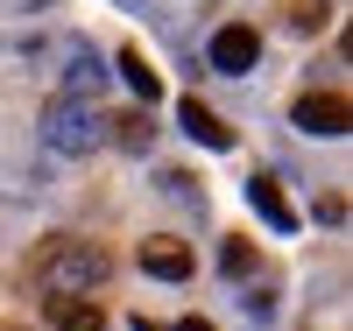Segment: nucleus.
I'll use <instances>...</instances> for the list:
<instances>
[{
    "label": "nucleus",
    "mask_w": 353,
    "mask_h": 331,
    "mask_svg": "<svg viewBox=\"0 0 353 331\" xmlns=\"http://www.w3.org/2000/svg\"><path fill=\"white\" fill-rule=\"evenodd\" d=\"M241 303H248V317H276V296H269V289H248Z\"/></svg>",
    "instance_id": "13"
},
{
    "label": "nucleus",
    "mask_w": 353,
    "mask_h": 331,
    "mask_svg": "<svg viewBox=\"0 0 353 331\" xmlns=\"http://www.w3.org/2000/svg\"><path fill=\"white\" fill-rule=\"evenodd\" d=\"M176 127H184L191 141H205V148H233V127H226L212 106H198V99H184V106H176Z\"/></svg>",
    "instance_id": "6"
},
{
    "label": "nucleus",
    "mask_w": 353,
    "mask_h": 331,
    "mask_svg": "<svg viewBox=\"0 0 353 331\" xmlns=\"http://www.w3.org/2000/svg\"><path fill=\"white\" fill-rule=\"evenodd\" d=\"M43 282L50 289H99L106 282V247H92V239H57L43 254Z\"/></svg>",
    "instance_id": "2"
},
{
    "label": "nucleus",
    "mask_w": 353,
    "mask_h": 331,
    "mask_svg": "<svg viewBox=\"0 0 353 331\" xmlns=\"http://www.w3.org/2000/svg\"><path fill=\"white\" fill-rule=\"evenodd\" d=\"M106 127H121L113 141H121V148H134V156H141V148L156 141V127H149V113H121V120H106Z\"/></svg>",
    "instance_id": "11"
},
{
    "label": "nucleus",
    "mask_w": 353,
    "mask_h": 331,
    "mask_svg": "<svg viewBox=\"0 0 353 331\" xmlns=\"http://www.w3.org/2000/svg\"><path fill=\"white\" fill-rule=\"evenodd\" d=\"M248 204H254L276 233H297V212H290V197L276 191V176H254V184H248Z\"/></svg>",
    "instance_id": "8"
},
{
    "label": "nucleus",
    "mask_w": 353,
    "mask_h": 331,
    "mask_svg": "<svg viewBox=\"0 0 353 331\" xmlns=\"http://www.w3.org/2000/svg\"><path fill=\"white\" fill-rule=\"evenodd\" d=\"M254 64H261V28L226 21L219 36H212V71H219V78H248Z\"/></svg>",
    "instance_id": "3"
},
{
    "label": "nucleus",
    "mask_w": 353,
    "mask_h": 331,
    "mask_svg": "<svg viewBox=\"0 0 353 331\" xmlns=\"http://www.w3.org/2000/svg\"><path fill=\"white\" fill-rule=\"evenodd\" d=\"M219 268H226L233 282H248V275H254V247H248V239H226V247H219Z\"/></svg>",
    "instance_id": "12"
},
{
    "label": "nucleus",
    "mask_w": 353,
    "mask_h": 331,
    "mask_svg": "<svg viewBox=\"0 0 353 331\" xmlns=\"http://www.w3.org/2000/svg\"><path fill=\"white\" fill-rule=\"evenodd\" d=\"M64 85H71V99H99V92H106V71H99V56L85 50V43L71 50V71H64Z\"/></svg>",
    "instance_id": "9"
},
{
    "label": "nucleus",
    "mask_w": 353,
    "mask_h": 331,
    "mask_svg": "<svg viewBox=\"0 0 353 331\" xmlns=\"http://www.w3.org/2000/svg\"><path fill=\"white\" fill-rule=\"evenodd\" d=\"M176 331H212V324H205V317H184V324H176Z\"/></svg>",
    "instance_id": "14"
},
{
    "label": "nucleus",
    "mask_w": 353,
    "mask_h": 331,
    "mask_svg": "<svg viewBox=\"0 0 353 331\" xmlns=\"http://www.w3.org/2000/svg\"><path fill=\"white\" fill-rule=\"evenodd\" d=\"M121 78H128V92H134V99H149V106H156L163 78L149 71V56H141V50H121Z\"/></svg>",
    "instance_id": "10"
},
{
    "label": "nucleus",
    "mask_w": 353,
    "mask_h": 331,
    "mask_svg": "<svg viewBox=\"0 0 353 331\" xmlns=\"http://www.w3.org/2000/svg\"><path fill=\"white\" fill-rule=\"evenodd\" d=\"M290 120H297V127H304L311 141H339L353 113H346V99H339V92H304V99H297V113H290Z\"/></svg>",
    "instance_id": "4"
},
{
    "label": "nucleus",
    "mask_w": 353,
    "mask_h": 331,
    "mask_svg": "<svg viewBox=\"0 0 353 331\" xmlns=\"http://www.w3.org/2000/svg\"><path fill=\"white\" fill-rule=\"evenodd\" d=\"M141 268H149L156 282H184L191 275V247H176V239H141Z\"/></svg>",
    "instance_id": "7"
},
{
    "label": "nucleus",
    "mask_w": 353,
    "mask_h": 331,
    "mask_svg": "<svg viewBox=\"0 0 353 331\" xmlns=\"http://www.w3.org/2000/svg\"><path fill=\"white\" fill-rule=\"evenodd\" d=\"M50 324L57 331H106V310L92 303V296H78V289H57L50 296Z\"/></svg>",
    "instance_id": "5"
},
{
    "label": "nucleus",
    "mask_w": 353,
    "mask_h": 331,
    "mask_svg": "<svg viewBox=\"0 0 353 331\" xmlns=\"http://www.w3.org/2000/svg\"><path fill=\"white\" fill-rule=\"evenodd\" d=\"M43 141L57 148V156H92V148L106 141V120H99L92 99H57L43 113Z\"/></svg>",
    "instance_id": "1"
}]
</instances>
